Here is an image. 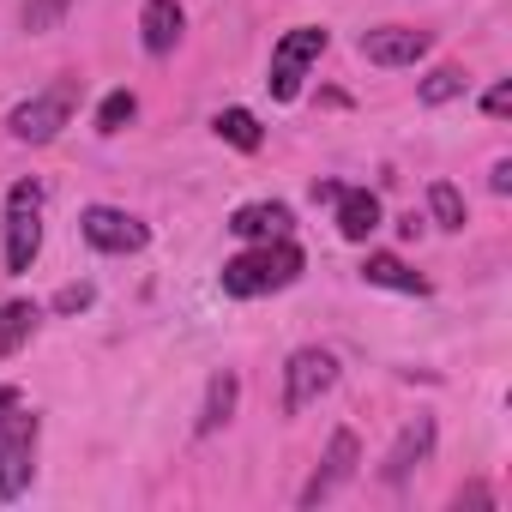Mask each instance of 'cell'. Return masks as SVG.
I'll use <instances>...</instances> for the list:
<instances>
[{
    "label": "cell",
    "mask_w": 512,
    "mask_h": 512,
    "mask_svg": "<svg viewBox=\"0 0 512 512\" xmlns=\"http://www.w3.org/2000/svg\"><path fill=\"white\" fill-rule=\"evenodd\" d=\"M326 31L320 25H296V31H284L278 37V49H272V73H266V91L278 97V103H296L302 97V79L314 73V61L326 55Z\"/></svg>",
    "instance_id": "obj_4"
},
{
    "label": "cell",
    "mask_w": 512,
    "mask_h": 512,
    "mask_svg": "<svg viewBox=\"0 0 512 512\" xmlns=\"http://www.w3.org/2000/svg\"><path fill=\"white\" fill-rule=\"evenodd\" d=\"M235 398H241V380H235L229 368H223V374H211V386H205V404H199V422H193V428H199V434H217V428L235 416Z\"/></svg>",
    "instance_id": "obj_16"
},
{
    "label": "cell",
    "mask_w": 512,
    "mask_h": 512,
    "mask_svg": "<svg viewBox=\"0 0 512 512\" xmlns=\"http://www.w3.org/2000/svg\"><path fill=\"white\" fill-rule=\"evenodd\" d=\"M37 410H25V398L13 410H0V500H19L37 476Z\"/></svg>",
    "instance_id": "obj_2"
},
{
    "label": "cell",
    "mask_w": 512,
    "mask_h": 512,
    "mask_svg": "<svg viewBox=\"0 0 512 512\" xmlns=\"http://www.w3.org/2000/svg\"><path fill=\"white\" fill-rule=\"evenodd\" d=\"M211 127H217V139H229L235 151H260V145H266V133H260V121H253L247 109H223V115H217Z\"/></svg>",
    "instance_id": "obj_19"
},
{
    "label": "cell",
    "mask_w": 512,
    "mask_h": 512,
    "mask_svg": "<svg viewBox=\"0 0 512 512\" xmlns=\"http://www.w3.org/2000/svg\"><path fill=\"white\" fill-rule=\"evenodd\" d=\"M434 458V416H416L398 440H392V452H386V464H380V482H410V470L416 464H428Z\"/></svg>",
    "instance_id": "obj_10"
},
{
    "label": "cell",
    "mask_w": 512,
    "mask_h": 512,
    "mask_svg": "<svg viewBox=\"0 0 512 512\" xmlns=\"http://www.w3.org/2000/svg\"><path fill=\"white\" fill-rule=\"evenodd\" d=\"M97 302V290L91 284H61V296H55V314H85Z\"/></svg>",
    "instance_id": "obj_22"
},
{
    "label": "cell",
    "mask_w": 512,
    "mask_h": 512,
    "mask_svg": "<svg viewBox=\"0 0 512 512\" xmlns=\"http://www.w3.org/2000/svg\"><path fill=\"white\" fill-rule=\"evenodd\" d=\"M181 31H187L181 0H145V7H139V43H145V55H175Z\"/></svg>",
    "instance_id": "obj_12"
},
{
    "label": "cell",
    "mask_w": 512,
    "mask_h": 512,
    "mask_svg": "<svg viewBox=\"0 0 512 512\" xmlns=\"http://www.w3.org/2000/svg\"><path fill=\"white\" fill-rule=\"evenodd\" d=\"M428 217H434L440 229H464V223H470V205H464V193H458L452 181H428Z\"/></svg>",
    "instance_id": "obj_17"
},
{
    "label": "cell",
    "mask_w": 512,
    "mask_h": 512,
    "mask_svg": "<svg viewBox=\"0 0 512 512\" xmlns=\"http://www.w3.org/2000/svg\"><path fill=\"white\" fill-rule=\"evenodd\" d=\"M488 187H494V193H512V157H500V163L488 169Z\"/></svg>",
    "instance_id": "obj_24"
},
{
    "label": "cell",
    "mask_w": 512,
    "mask_h": 512,
    "mask_svg": "<svg viewBox=\"0 0 512 512\" xmlns=\"http://www.w3.org/2000/svg\"><path fill=\"white\" fill-rule=\"evenodd\" d=\"M302 247L290 235L278 241H247V253H235V260H223V296L235 302H253V296H272V290H290L302 278Z\"/></svg>",
    "instance_id": "obj_1"
},
{
    "label": "cell",
    "mask_w": 512,
    "mask_h": 512,
    "mask_svg": "<svg viewBox=\"0 0 512 512\" xmlns=\"http://www.w3.org/2000/svg\"><path fill=\"white\" fill-rule=\"evenodd\" d=\"M428 31H416V25H380V31H362V61H374V67H416L422 55H428Z\"/></svg>",
    "instance_id": "obj_9"
},
{
    "label": "cell",
    "mask_w": 512,
    "mask_h": 512,
    "mask_svg": "<svg viewBox=\"0 0 512 512\" xmlns=\"http://www.w3.org/2000/svg\"><path fill=\"white\" fill-rule=\"evenodd\" d=\"M67 7H73V0H25V13H19V19H25V31H31V37H49V31L61 25V13H67Z\"/></svg>",
    "instance_id": "obj_21"
},
{
    "label": "cell",
    "mask_w": 512,
    "mask_h": 512,
    "mask_svg": "<svg viewBox=\"0 0 512 512\" xmlns=\"http://www.w3.org/2000/svg\"><path fill=\"white\" fill-rule=\"evenodd\" d=\"M133 115H139V97H133V91H109L103 109H97V133H121Z\"/></svg>",
    "instance_id": "obj_20"
},
{
    "label": "cell",
    "mask_w": 512,
    "mask_h": 512,
    "mask_svg": "<svg viewBox=\"0 0 512 512\" xmlns=\"http://www.w3.org/2000/svg\"><path fill=\"white\" fill-rule=\"evenodd\" d=\"M37 326H43V308L37 302H7V308H0V362L19 356L37 338Z\"/></svg>",
    "instance_id": "obj_15"
},
{
    "label": "cell",
    "mask_w": 512,
    "mask_h": 512,
    "mask_svg": "<svg viewBox=\"0 0 512 512\" xmlns=\"http://www.w3.org/2000/svg\"><path fill=\"white\" fill-rule=\"evenodd\" d=\"M19 398H25V392H19V386H0V410H13V404H19Z\"/></svg>",
    "instance_id": "obj_26"
},
{
    "label": "cell",
    "mask_w": 512,
    "mask_h": 512,
    "mask_svg": "<svg viewBox=\"0 0 512 512\" xmlns=\"http://www.w3.org/2000/svg\"><path fill=\"white\" fill-rule=\"evenodd\" d=\"M332 386H338V356L320 350V344L296 350V356L284 362V416H302V410L320 404Z\"/></svg>",
    "instance_id": "obj_6"
},
{
    "label": "cell",
    "mask_w": 512,
    "mask_h": 512,
    "mask_svg": "<svg viewBox=\"0 0 512 512\" xmlns=\"http://www.w3.org/2000/svg\"><path fill=\"white\" fill-rule=\"evenodd\" d=\"M362 278L374 284V290H398V296H428V278L422 272H410L398 253H368L362 260Z\"/></svg>",
    "instance_id": "obj_14"
},
{
    "label": "cell",
    "mask_w": 512,
    "mask_h": 512,
    "mask_svg": "<svg viewBox=\"0 0 512 512\" xmlns=\"http://www.w3.org/2000/svg\"><path fill=\"white\" fill-rule=\"evenodd\" d=\"M79 235H85L97 253H139V247L151 241V229H145L139 217L115 211V205H85V211H79Z\"/></svg>",
    "instance_id": "obj_7"
},
{
    "label": "cell",
    "mask_w": 512,
    "mask_h": 512,
    "mask_svg": "<svg viewBox=\"0 0 512 512\" xmlns=\"http://www.w3.org/2000/svg\"><path fill=\"white\" fill-rule=\"evenodd\" d=\"M356 464H362V446H356L350 428H338L332 446H326V458H320V470H314L308 488H302V506H320V500H332L344 482H356Z\"/></svg>",
    "instance_id": "obj_8"
},
{
    "label": "cell",
    "mask_w": 512,
    "mask_h": 512,
    "mask_svg": "<svg viewBox=\"0 0 512 512\" xmlns=\"http://www.w3.org/2000/svg\"><path fill=\"white\" fill-rule=\"evenodd\" d=\"M464 91H470V73L446 61V67H434V73L422 79V91H416V97H422L428 109H440V103H452V97H464Z\"/></svg>",
    "instance_id": "obj_18"
},
{
    "label": "cell",
    "mask_w": 512,
    "mask_h": 512,
    "mask_svg": "<svg viewBox=\"0 0 512 512\" xmlns=\"http://www.w3.org/2000/svg\"><path fill=\"white\" fill-rule=\"evenodd\" d=\"M332 211H338V235H344V241H368V235L380 229V199H374L368 187H338Z\"/></svg>",
    "instance_id": "obj_13"
},
{
    "label": "cell",
    "mask_w": 512,
    "mask_h": 512,
    "mask_svg": "<svg viewBox=\"0 0 512 512\" xmlns=\"http://www.w3.org/2000/svg\"><path fill=\"white\" fill-rule=\"evenodd\" d=\"M482 109H488L494 121H506V115H512V85H506V79H500V85H488V97H482Z\"/></svg>",
    "instance_id": "obj_23"
},
{
    "label": "cell",
    "mask_w": 512,
    "mask_h": 512,
    "mask_svg": "<svg viewBox=\"0 0 512 512\" xmlns=\"http://www.w3.org/2000/svg\"><path fill=\"white\" fill-rule=\"evenodd\" d=\"M73 109H79V79H61V85L25 97V103L7 115V133H13L19 145H49V139L73 121Z\"/></svg>",
    "instance_id": "obj_5"
},
{
    "label": "cell",
    "mask_w": 512,
    "mask_h": 512,
    "mask_svg": "<svg viewBox=\"0 0 512 512\" xmlns=\"http://www.w3.org/2000/svg\"><path fill=\"white\" fill-rule=\"evenodd\" d=\"M43 253V181L7 187V278H25Z\"/></svg>",
    "instance_id": "obj_3"
},
{
    "label": "cell",
    "mask_w": 512,
    "mask_h": 512,
    "mask_svg": "<svg viewBox=\"0 0 512 512\" xmlns=\"http://www.w3.org/2000/svg\"><path fill=\"white\" fill-rule=\"evenodd\" d=\"M290 229H296V211L284 199H253L229 217V235H241V241H278Z\"/></svg>",
    "instance_id": "obj_11"
},
{
    "label": "cell",
    "mask_w": 512,
    "mask_h": 512,
    "mask_svg": "<svg viewBox=\"0 0 512 512\" xmlns=\"http://www.w3.org/2000/svg\"><path fill=\"white\" fill-rule=\"evenodd\" d=\"M338 187H344V181H314V205H332V199H338Z\"/></svg>",
    "instance_id": "obj_25"
}]
</instances>
